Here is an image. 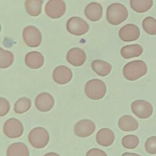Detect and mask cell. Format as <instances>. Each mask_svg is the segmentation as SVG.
<instances>
[{
	"instance_id": "obj_23",
	"label": "cell",
	"mask_w": 156,
	"mask_h": 156,
	"mask_svg": "<svg viewBox=\"0 0 156 156\" xmlns=\"http://www.w3.org/2000/svg\"><path fill=\"white\" fill-rule=\"evenodd\" d=\"M43 0H26L25 8L29 15L37 16L41 10Z\"/></svg>"
},
{
	"instance_id": "obj_10",
	"label": "cell",
	"mask_w": 156,
	"mask_h": 156,
	"mask_svg": "<svg viewBox=\"0 0 156 156\" xmlns=\"http://www.w3.org/2000/svg\"><path fill=\"white\" fill-rule=\"evenodd\" d=\"M96 125L90 119H83L77 122L74 127V132L76 136L86 138L90 136L94 132Z\"/></svg>"
},
{
	"instance_id": "obj_20",
	"label": "cell",
	"mask_w": 156,
	"mask_h": 156,
	"mask_svg": "<svg viewBox=\"0 0 156 156\" xmlns=\"http://www.w3.org/2000/svg\"><path fill=\"white\" fill-rule=\"evenodd\" d=\"M7 156H29L27 146L21 142L14 143L7 149Z\"/></svg>"
},
{
	"instance_id": "obj_3",
	"label": "cell",
	"mask_w": 156,
	"mask_h": 156,
	"mask_svg": "<svg viewBox=\"0 0 156 156\" xmlns=\"http://www.w3.org/2000/svg\"><path fill=\"white\" fill-rule=\"evenodd\" d=\"M84 90L86 96L88 98L92 100H99L105 96L107 87L102 80L93 79L86 83Z\"/></svg>"
},
{
	"instance_id": "obj_22",
	"label": "cell",
	"mask_w": 156,
	"mask_h": 156,
	"mask_svg": "<svg viewBox=\"0 0 156 156\" xmlns=\"http://www.w3.org/2000/svg\"><path fill=\"white\" fill-rule=\"evenodd\" d=\"M132 10L137 13L147 12L153 5V0H130Z\"/></svg>"
},
{
	"instance_id": "obj_8",
	"label": "cell",
	"mask_w": 156,
	"mask_h": 156,
	"mask_svg": "<svg viewBox=\"0 0 156 156\" xmlns=\"http://www.w3.org/2000/svg\"><path fill=\"white\" fill-rule=\"evenodd\" d=\"M44 10L46 14L49 18L57 19L64 15L66 5L62 0H49L45 5Z\"/></svg>"
},
{
	"instance_id": "obj_25",
	"label": "cell",
	"mask_w": 156,
	"mask_h": 156,
	"mask_svg": "<svg viewBox=\"0 0 156 156\" xmlns=\"http://www.w3.org/2000/svg\"><path fill=\"white\" fill-rule=\"evenodd\" d=\"M142 27L144 31L150 35H156V19L152 16H147L142 21Z\"/></svg>"
},
{
	"instance_id": "obj_12",
	"label": "cell",
	"mask_w": 156,
	"mask_h": 156,
	"mask_svg": "<svg viewBox=\"0 0 156 156\" xmlns=\"http://www.w3.org/2000/svg\"><path fill=\"white\" fill-rule=\"evenodd\" d=\"M35 105L39 111L47 112L52 108L54 105V99L51 94L43 92L38 94L36 97Z\"/></svg>"
},
{
	"instance_id": "obj_1",
	"label": "cell",
	"mask_w": 156,
	"mask_h": 156,
	"mask_svg": "<svg viewBox=\"0 0 156 156\" xmlns=\"http://www.w3.org/2000/svg\"><path fill=\"white\" fill-rule=\"evenodd\" d=\"M147 72L146 63L141 60L130 62L123 67L122 74L124 77L129 81L136 80L144 76Z\"/></svg>"
},
{
	"instance_id": "obj_14",
	"label": "cell",
	"mask_w": 156,
	"mask_h": 156,
	"mask_svg": "<svg viewBox=\"0 0 156 156\" xmlns=\"http://www.w3.org/2000/svg\"><path fill=\"white\" fill-rule=\"evenodd\" d=\"M87 56L83 50L79 48L70 49L66 54V60L74 66H82L86 61Z\"/></svg>"
},
{
	"instance_id": "obj_26",
	"label": "cell",
	"mask_w": 156,
	"mask_h": 156,
	"mask_svg": "<svg viewBox=\"0 0 156 156\" xmlns=\"http://www.w3.org/2000/svg\"><path fill=\"white\" fill-rule=\"evenodd\" d=\"M14 57L13 54L3 48H0V68L2 69L9 67L13 63Z\"/></svg>"
},
{
	"instance_id": "obj_21",
	"label": "cell",
	"mask_w": 156,
	"mask_h": 156,
	"mask_svg": "<svg viewBox=\"0 0 156 156\" xmlns=\"http://www.w3.org/2000/svg\"><path fill=\"white\" fill-rule=\"evenodd\" d=\"M93 70L99 76L104 77L110 74L112 71V65L104 60H94L91 62Z\"/></svg>"
},
{
	"instance_id": "obj_30",
	"label": "cell",
	"mask_w": 156,
	"mask_h": 156,
	"mask_svg": "<svg viewBox=\"0 0 156 156\" xmlns=\"http://www.w3.org/2000/svg\"><path fill=\"white\" fill-rule=\"evenodd\" d=\"M85 156H107V155L102 150L98 148H93L87 152Z\"/></svg>"
},
{
	"instance_id": "obj_7",
	"label": "cell",
	"mask_w": 156,
	"mask_h": 156,
	"mask_svg": "<svg viewBox=\"0 0 156 156\" xmlns=\"http://www.w3.org/2000/svg\"><path fill=\"white\" fill-rule=\"evenodd\" d=\"M23 130V126L21 121L14 118L7 119L3 127L4 134L10 138H16L21 136Z\"/></svg>"
},
{
	"instance_id": "obj_6",
	"label": "cell",
	"mask_w": 156,
	"mask_h": 156,
	"mask_svg": "<svg viewBox=\"0 0 156 156\" xmlns=\"http://www.w3.org/2000/svg\"><path fill=\"white\" fill-rule=\"evenodd\" d=\"M67 30L73 35L80 36L86 34L89 30L87 23L78 16L70 18L66 23Z\"/></svg>"
},
{
	"instance_id": "obj_32",
	"label": "cell",
	"mask_w": 156,
	"mask_h": 156,
	"mask_svg": "<svg viewBox=\"0 0 156 156\" xmlns=\"http://www.w3.org/2000/svg\"><path fill=\"white\" fill-rule=\"evenodd\" d=\"M44 156H60V155L55 152H48V153L46 154Z\"/></svg>"
},
{
	"instance_id": "obj_13",
	"label": "cell",
	"mask_w": 156,
	"mask_h": 156,
	"mask_svg": "<svg viewBox=\"0 0 156 156\" xmlns=\"http://www.w3.org/2000/svg\"><path fill=\"white\" fill-rule=\"evenodd\" d=\"M73 77L72 71L68 67L60 65L57 66L52 72V79L55 82L60 85L66 84Z\"/></svg>"
},
{
	"instance_id": "obj_19",
	"label": "cell",
	"mask_w": 156,
	"mask_h": 156,
	"mask_svg": "<svg viewBox=\"0 0 156 156\" xmlns=\"http://www.w3.org/2000/svg\"><path fill=\"white\" fill-rule=\"evenodd\" d=\"M143 52V48L138 44L124 46L121 49L120 51L121 56L126 59L139 57L142 54Z\"/></svg>"
},
{
	"instance_id": "obj_15",
	"label": "cell",
	"mask_w": 156,
	"mask_h": 156,
	"mask_svg": "<svg viewBox=\"0 0 156 156\" xmlns=\"http://www.w3.org/2000/svg\"><path fill=\"white\" fill-rule=\"evenodd\" d=\"M96 140L98 144L102 146H110L114 142L115 134L110 129L102 128L97 132Z\"/></svg>"
},
{
	"instance_id": "obj_27",
	"label": "cell",
	"mask_w": 156,
	"mask_h": 156,
	"mask_svg": "<svg viewBox=\"0 0 156 156\" xmlns=\"http://www.w3.org/2000/svg\"><path fill=\"white\" fill-rule=\"evenodd\" d=\"M140 140L137 136L135 135H125L122 138V145L124 147L128 149H133L136 148Z\"/></svg>"
},
{
	"instance_id": "obj_2",
	"label": "cell",
	"mask_w": 156,
	"mask_h": 156,
	"mask_svg": "<svg viewBox=\"0 0 156 156\" xmlns=\"http://www.w3.org/2000/svg\"><path fill=\"white\" fill-rule=\"evenodd\" d=\"M128 11L126 7L120 3H113L110 4L106 12L107 21L112 25H118L127 18Z\"/></svg>"
},
{
	"instance_id": "obj_17",
	"label": "cell",
	"mask_w": 156,
	"mask_h": 156,
	"mask_svg": "<svg viewBox=\"0 0 156 156\" xmlns=\"http://www.w3.org/2000/svg\"><path fill=\"white\" fill-rule=\"evenodd\" d=\"M25 63L30 68L38 69L44 63V57L39 52L31 51L26 55Z\"/></svg>"
},
{
	"instance_id": "obj_24",
	"label": "cell",
	"mask_w": 156,
	"mask_h": 156,
	"mask_svg": "<svg viewBox=\"0 0 156 156\" xmlns=\"http://www.w3.org/2000/svg\"><path fill=\"white\" fill-rule=\"evenodd\" d=\"M31 107V101L27 97L19 98L14 104V112L18 114H22L27 112Z\"/></svg>"
},
{
	"instance_id": "obj_4",
	"label": "cell",
	"mask_w": 156,
	"mask_h": 156,
	"mask_svg": "<svg viewBox=\"0 0 156 156\" xmlns=\"http://www.w3.org/2000/svg\"><path fill=\"white\" fill-rule=\"evenodd\" d=\"M30 144L36 149L44 147L49 141V135L48 130L42 127H37L30 130L28 135Z\"/></svg>"
},
{
	"instance_id": "obj_29",
	"label": "cell",
	"mask_w": 156,
	"mask_h": 156,
	"mask_svg": "<svg viewBox=\"0 0 156 156\" xmlns=\"http://www.w3.org/2000/svg\"><path fill=\"white\" fill-rule=\"evenodd\" d=\"M10 110L9 102L5 98H0V116H3L9 112Z\"/></svg>"
},
{
	"instance_id": "obj_31",
	"label": "cell",
	"mask_w": 156,
	"mask_h": 156,
	"mask_svg": "<svg viewBox=\"0 0 156 156\" xmlns=\"http://www.w3.org/2000/svg\"><path fill=\"white\" fill-rule=\"evenodd\" d=\"M121 156H141L139 154L135 153H131V152H124L122 154Z\"/></svg>"
},
{
	"instance_id": "obj_18",
	"label": "cell",
	"mask_w": 156,
	"mask_h": 156,
	"mask_svg": "<svg viewBox=\"0 0 156 156\" xmlns=\"http://www.w3.org/2000/svg\"><path fill=\"white\" fill-rule=\"evenodd\" d=\"M118 124L119 129L124 132L135 131L138 128V121L130 115L122 116L119 119Z\"/></svg>"
},
{
	"instance_id": "obj_9",
	"label": "cell",
	"mask_w": 156,
	"mask_h": 156,
	"mask_svg": "<svg viewBox=\"0 0 156 156\" xmlns=\"http://www.w3.org/2000/svg\"><path fill=\"white\" fill-rule=\"evenodd\" d=\"M23 37L25 43L32 48L38 47L41 41L40 31L33 26H27L23 29Z\"/></svg>"
},
{
	"instance_id": "obj_28",
	"label": "cell",
	"mask_w": 156,
	"mask_h": 156,
	"mask_svg": "<svg viewBox=\"0 0 156 156\" xmlns=\"http://www.w3.org/2000/svg\"><path fill=\"white\" fill-rule=\"evenodd\" d=\"M144 148L149 154H156V136H150L146 140Z\"/></svg>"
},
{
	"instance_id": "obj_5",
	"label": "cell",
	"mask_w": 156,
	"mask_h": 156,
	"mask_svg": "<svg viewBox=\"0 0 156 156\" xmlns=\"http://www.w3.org/2000/svg\"><path fill=\"white\" fill-rule=\"evenodd\" d=\"M130 108L133 113L140 119H147L153 113L152 104L143 99H138L133 101L130 105Z\"/></svg>"
},
{
	"instance_id": "obj_16",
	"label": "cell",
	"mask_w": 156,
	"mask_h": 156,
	"mask_svg": "<svg viewBox=\"0 0 156 156\" xmlns=\"http://www.w3.org/2000/svg\"><path fill=\"white\" fill-rule=\"evenodd\" d=\"M102 7L98 2H93L88 4L85 9V15L91 21H99L102 15Z\"/></svg>"
},
{
	"instance_id": "obj_11",
	"label": "cell",
	"mask_w": 156,
	"mask_h": 156,
	"mask_svg": "<svg viewBox=\"0 0 156 156\" xmlns=\"http://www.w3.org/2000/svg\"><path fill=\"white\" fill-rule=\"evenodd\" d=\"M140 35L138 27L133 24H127L122 27L119 31V37L121 40L126 42L136 40Z\"/></svg>"
}]
</instances>
